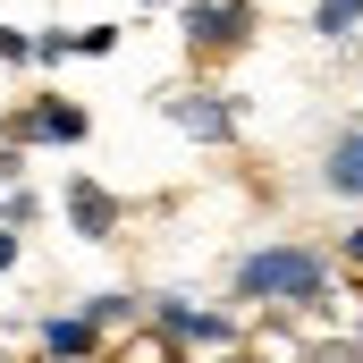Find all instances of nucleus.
I'll return each instance as SVG.
<instances>
[{
	"instance_id": "obj_15",
	"label": "nucleus",
	"mask_w": 363,
	"mask_h": 363,
	"mask_svg": "<svg viewBox=\"0 0 363 363\" xmlns=\"http://www.w3.org/2000/svg\"><path fill=\"white\" fill-rule=\"evenodd\" d=\"M347 262H363V228H347Z\"/></svg>"
},
{
	"instance_id": "obj_14",
	"label": "nucleus",
	"mask_w": 363,
	"mask_h": 363,
	"mask_svg": "<svg viewBox=\"0 0 363 363\" xmlns=\"http://www.w3.org/2000/svg\"><path fill=\"white\" fill-rule=\"evenodd\" d=\"M17 254H26V245H17V228H0V271H17Z\"/></svg>"
},
{
	"instance_id": "obj_3",
	"label": "nucleus",
	"mask_w": 363,
	"mask_h": 363,
	"mask_svg": "<svg viewBox=\"0 0 363 363\" xmlns=\"http://www.w3.org/2000/svg\"><path fill=\"white\" fill-rule=\"evenodd\" d=\"M144 321H152L161 338H194V347H228V338H237V321H228V313H203L194 296H152Z\"/></svg>"
},
{
	"instance_id": "obj_1",
	"label": "nucleus",
	"mask_w": 363,
	"mask_h": 363,
	"mask_svg": "<svg viewBox=\"0 0 363 363\" xmlns=\"http://www.w3.org/2000/svg\"><path fill=\"white\" fill-rule=\"evenodd\" d=\"M330 279H338L330 254H313V245H254V254H237L228 296L237 304H321Z\"/></svg>"
},
{
	"instance_id": "obj_13",
	"label": "nucleus",
	"mask_w": 363,
	"mask_h": 363,
	"mask_svg": "<svg viewBox=\"0 0 363 363\" xmlns=\"http://www.w3.org/2000/svg\"><path fill=\"white\" fill-rule=\"evenodd\" d=\"M26 178V152H17V144H0V186H17Z\"/></svg>"
},
{
	"instance_id": "obj_9",
	"label": "nucleus",
	"mask_w": 363,
	"mask_h": 363,
	"mask_svg": "<svg viewBox=\"0 0 363 363\" xmlns=\"http://www.w3.org/2000/svg\"><path fill=\"white\" fill-rule=\"evenodd\" d=\"M355 26H363V0H313V34L321 43H347Z\"/></svg>"
},
{
	"instance_id": "obj_7",
	"label": "nucleus",
	"mask_w": 363,
	"mask_h": 363,
	"mask_svg": "<svg viewBox=\"0 0 363 363\" xmlns=\"http://www.w3.org/2000/svg\"><path fill=\"white\" fill-rule=\"evenodd\" d=\"M34 347H43L51 363H93L101 338L85 330V313H51V321H34Z\"/></svg>"
},
{
	"instance_id": "obj_8",
	"label": "nucleus",
	"mask_w": 363,
	"mask_h": 363,
	"mask_svg": "<svg viewBox=\"0 0 363 363\" xmlns=\"http://www.w3.org/2000/svg\"><path fill=\"white\" fill-rule=\"evenodd\" d=\"M26 135H34V144H85V110H77L68 93H43V101L26 110Z\"/></svg>"
},
{
	"instance_id": "obj_10",
	"label": "nucleus",
	"mask_w": 363,
	"mask_h": 363,
	"mask_svg": "<svg viewBox=\"0 0 363 363\" xmlns=\"http://www.w3.org/2000/svg\"><path fill=\"white\" fill-rule=\"evenodd\" d=\"M127 321H144L135 296H85V330L93 338H101V330H127Z\"/></svg>"
},
{
	"instance_id": "obj_6",
	"label": "nucleus",
	"mask_w": 363,
	"mask_h": 363,
	"mask_svg": "<svg viewBox=\"0 0 363 363\" xmlns=\"http://www.w3.org/2000/svg\"><path fill=\"white\" fill-rule=\"evenodd\" d=\"M68 220H77L85 245H110V237H118V203H110L93 178H68Z\"/></svg>"
},
{
	"instance_id": "obj_5",
	"label": "nucleus",
	"mask_w": 363,
	"mask_h": 363,
	"mask_svg": "<svg viewBox=\"0 0 363 363\" xmlns=\"http://www.w3.org/2000/svg\"><path fill=\"white\" fill-rule=\"evenodd\" d=\"M321 186L347 194V203H363V118L330 135V152H321Z\"/></svg>"
},
{
	"instance_id": "obj_2",
	"label": "nucleus",
	"mask_w": 363,
	"mask_h": 363,
	"mask_svg": "<svg viewBox=\"0 0 363 363\" xmlns=\"http://www.w3.org/2000/svg\"><path fill=\"white\" fill-rule=\"evenodd\" d=\"M161 118L186 127L194 144H237V118H245V110H237L228 93H169V101H161Z\"/></svg>"
},
{
	"instance_id": "obj_12",
	"label": "nucleus",
	"mask_w": 363,
	"mask_h": 363,
	"mask_svg": "<svg viewBox=\"0 0 363 363\" xmlns=\"http://www.w3.org/2000/svg\"><path fill=\"white\" fill-rule=\"evenodd\" d=\"M0 60H34V34L26 26H0Z\"/></svg>"
},
{
	"instance_id": "obj_11",
	"label": "nucleus",
	"mask_w": 363,
	"mask_h": 363,
	"mask_svg": "<svg viewBox=\"0 0 363 363\" xmlns=\"http://www.w3.org/2000/svg\"><path fill=\"white\" fill-rule=\"evenodd\" d=\"M60 51H77V60H110V51H118V26H60Z\"/></svg>"
},
{
	"instance_id": "obj_4",
	"label": "nucleus",
	"mask_w": 363,
	"mask_h": 363,
	"mask_svg": "<svg viewBox=\"0 0 363 363\" xmlns=\"http://www.w3.org/2000/svg\"><path fill=\"white\" fill-rule=\"evenodd\" d=\"M245 34H254V9L245 0H194L186 9V43L194 51H237Z\"/></svg>"
}]
</instances>
